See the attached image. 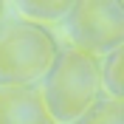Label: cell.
I'll return each instance as SVG.
<instances>
[{
	"label": "cell",
	"mask_w": 124,
	"mask_h": 124,
	"mask_svg": "<svg viewBox=\"0 0 124 124\" xmlns=\"http://www.w3.org/2000/svg\"><path fill=\"white\" fill-rule=\"evenodd\" d=\"M42 101L54 124H76L104 96L101 90V59L82 48L65 45L56 51L45 76Z\"/></svg>",
	"instance_id": "cell-1"
},
{
	"label": "cell",
	"mask_w": 124,
	"mask_h": 124,
	"mask_svg": "<svg viewBox=\"0 0 124 124\" xmlns=\"http://www.w3.org/2000/svg\"><path fill=\"white\" fill-rule=\"evenodd\" d=\"M54 31L31 20L0 25V85H34L56 59Z\"/></svg>",
	"instance_id": "cell-2"
},
{
	"label": "cell",
	"mask_w": 124,
	"mask_h": 124,
	"mask_svg": "<svg viewBox=\"0 0 124 124\" xmlns=\"http://www.w3.org/2000/svg\"><path fill=\"white\" fill-rule=\"evenodd\" d=\"M68 31L73 48L104 56L121 48L124 39V3L121 0H79L68 11Z\"/></svg>",
	"instance_id": "cell-3"
},
{
	"label": "cell",
	"mask_w": 124,
	"mask_h": 124,
	"mask_svg": "<svg viewBox=\"0 0 124 124\" xmlns=\"http://www.w3.org/2000/svg\"><path fill=\"white\" fill-rule=\"evenodd\" d=\"M0 124H54L37 85H0Z\"/></svg>",
	"instance_id": "cell-4"
},
{
	"label": "cell",
	"mask_w": 124,
	"mask_h": 124,
	"mask_svg": "<svg viewBox=\"0 0 124 124\" xmlns=\"http://www.w3.org/2000/svg\"><path fill=\"white\" fill-rule=\"evenodd\" d=\"M101 90L110 99H124V48L104 54L101 62Z\"/></svg>",
	"instance_id": "cell-5"
},
{
	"label": "cell",
	"mask_w": 124,
	"mask_h": 124,
	"mask_svg": "<svg viewBox=\"0 0 124 124\" xmlns=\"http://www.w3.org/2000/svg\"><path fill=\"white\" fill-rule=\"evenodd\" d=\"M76 124H124V99L101 96Z\"/></svg>",
	"instance_id": "cell-6"
},
{
	"label": "cell",
	"mask_w": 124,
	"mask_h": 124,
	"mask_svg": "<svg viewBox=\"0 0 124 124\" xmlns=\"http://www.w3.org/2000/svg\"><path fill=\"white\" fill-rule=\"evenodd\" d=\"M70 6H73V3H68V0H51V3H34V0H28V3H23V11L28 14L31 23H39V20L68 17Z\"/></svg>",
	"instance_id": "cell-7"
},
{
	"label": "cell",
	"mask_w": 124,
	"mask_h": 124,
	"mask_svg": "<svg viewBox=\"0 0 124 124\" xmlns=\"http://www.w3.org/2000/svg\"><path fill=\"white\" fill-rule=\"evenodd\" d=\"M3 11H6V6H3V3H0V20H3Z\"/></svg>",
	"instance_id": "cell-8"
}]
</instances>
